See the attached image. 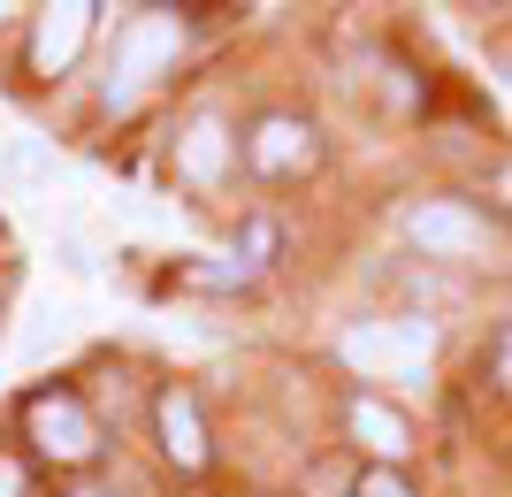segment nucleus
Wrapping results in <instances>:
<instances>
[{
  "label": "nucleus",
  "mask_w": 512,
  "mask_h": 497,
  "mask_svg": "<svg viewBox=\"0 0 512 497\" xmlns=\"http://www.w3.org/2000/svg\"><path fill=\"white\" fill-rule=\"evenodd\" d=\"M428 352H436V329L428 322H360V329H344L337 360L360 368L367 383H406V375L428 368Z\"/></svg>",
  "instance_id": "obj_1"
},
{
  "label": "nucleus",
  "mask_w": 512,
  "mask_h": 497,
  "mask_svg": "<svg viewBox=\"0 0 512 497\" xmlns=\"http://www.w3.org/2000/svg\"><path fill=\"white\" fill-rule=\"evenodd\" d=\"M176 46H184V23L146 8V16H130L115 31V54H107V100H138V92L176 62Z\"/></svg>",
  "instance_id": "obj_2"
},
{
  "label": "nucleus",
  "mask_w": 512,
  "mask_h": 497,
  "mask_svg": "<svg viewBox=\"0 0 512 497\" xmlns=\"http://www.w3.org/2000/svg\"><path fill=\"white\" fill-rule=\"evenodd\" d=\"M31 444H39L46 459H62V467H77V459H92V413L77 406V398H62V390H46V398H31Z\"/></svg>",
  "instance_id": "obj_3"
},
{
  "label": "nucleus",
  "mask_w": 512,
  "mask_h": 497,
  "mask_svg": "<svg viewBox=\"0 0 512 497\" xmlns=\"http://www.w3.org/2000/svg\"><path fill=\"white\" fill-rule=\"evenodd\" d=\"M406 238L421 245V253H444V260H474L482 253V222L459 207V199H421L406 215Z\"/></svg>",
  "instance_id": "obj_4"
},
{
  "label": "nucleus",
  "mask_w": 512,
  "mask_h": 497,
  "mask_svg": "<svg viewBox=\"0 0 512 497\" xmlns=\"http://www.w3.org/2000/svg\"><path fill=\"white\" fill-rule=\"evenodd\" d=\"M85 31H92V8H85V0L46 8V16H39V39H31V62H39V77H62V69L85 54Z\"/></svg>",
  "instance_id": "obj_5"
},
{
  "label": "nucleus",
  "mask_w": 512,
  "mask_h": 497,
  "mask_svg": "<svg viewBox=\"0 0 512 497\" xmlns=\"http://www.w3.org/2000/svg\"><path fill=\"white\" fill-rule=\"evenodd\" d=\"M153 421H161V452H169L176 467H199V459H207V436H199V406L184 398V390H161Z\"/></svg>",
  "instance_id": "obj_6"
},
{
  "label": "nucleus",
  "mask_w": 512,
  "mask_h": 497,
  "mask_svg": "<svg viewBox=\"0 0 512 497\" xmlns=\"http://www.w3.org/2000/svg\"><path fill=\"white\" fill-rule=\"evenodd\" d=\"M253 161H260L268 176L306 169V161H314V130H306V123H291V115H268V123L253 130Z\"/></svg>",
  "instance_id": "obj_7"
},
{
  "label": "nucleus",
  "mask_w": 512,
  "mask_h": 497,
  "mask_svg": "<svg viewBox=\"0 0 512 497\" xmlns=\"http://www.w3.org/2000/svg\"><path fill=\"white\" fill-rule=\"evenodd\" d=\"M222 161H230V130L214 123V115H199V123L184 130V146H176V169L192 176V184H214Z\"/></svg>",
  "instance_id": "obj_8"
},
{
  "label": "nucleus",
  "mask_w": 512,
  "mask_h": 497,
  "mask_svg": "<svg viewBox=\"0 0 512 497\" xmlns=\"http://www.w3.org/2000/svg\"><path fill=\"white\" fill-rule=\"evenodd\" d=\"M352 436H360L375 459H406V452H413L406 421H398L390 406H375V398H360V406H352Z\"/></svg>",
  "instance_id": "obj_9"
},
{
  "label": "nucleus",
  "mask_w": 512,
  "mask_h": 497,
  "mask_svg": "<svg viewBox=\"0 0 512 497\" xmlns=\"http://www.w3.org/2000/svg\"><path fill=\"white\" fill-rule=\"evenodd\" d=\"M360 497H406V482H398V475H367Z\"/></svg>",
  "instance_id": "obj_10"
},
{
  "label": "nucleus",
  "mask_w": 512,
  "mask_h": 497,
  "mask_svg": "<svg viewBox=\"0 0 512 497\" xmlns=\"http://www.w3.org/2000/svg\"><path fill=\"white\" fill-rule=\"evenodd\" d=\"M268 245H276V230H268V222H253V230H245V253L268 260Z\"/></svg>",
  "instance_id": "obj_11"
},
{
  "label": "nucleus",
  "mask_w": 512,
  "mask_h": 497,
  "mask_svg": "<svg viewBox=\"0 0 512 497\" xmlns=\"http://www.w3.org/2000/svg\"><path fill=\"white\" fill-rule=\"evenodd\" d=\"M0 497H23V467L16 459H0Z\"/></svg>",
  "instance_id": "obj_12"
},
{
  "label": "nucleus",
  "mask_w": 512,
  "mask_h": 497,
  "mask_svg": "<svg viewBox=\"0 0 512 497\" xmlns=\"http://www.w3.org/2000/svg\"><path fill=\"white\" fill-rule=\"evenodd\" d=\"M497 375H505V390H512V337H505V352H497Z\"/></svg>",
  "instance_id": "obj_13"
}]
</instances>
